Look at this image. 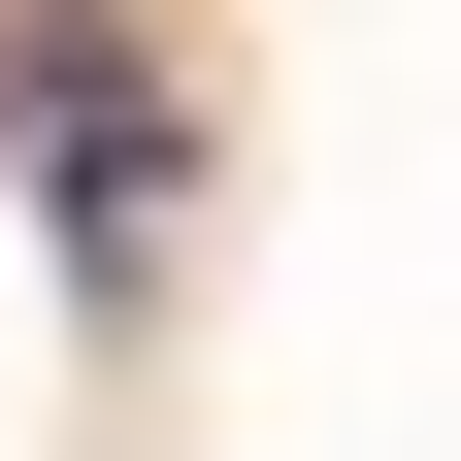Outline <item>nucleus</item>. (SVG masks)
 Instances as JSON below:
<instances>
[{"mask_svg":"<svg viewBox=\"0 0 461 461\" xmlns=\"http://www.w3.org/2000/svg\"><path fill=\"white\" fill-rule=\"evenodd\" d=\"M33 165H67V264L132 297L165 264V67H132V0H33Z\"/></svg>","mask_w":461,"mask_h":461,"instance_id":"obj_1","label":"nucleus"},{"mask_svg":"<svg viewBox=\"0 0 461 461\" xmlns=\"http://www.w3.org/2000/svg\"><path fill=\"white\" fill-rule=\"evenodd\" d=\"M0 165H33V33H0Z\"/></svg>","mask_w":461,"mask_h":461,"instance_id":"obj_2","label":"nucleus"}]
</instances>
